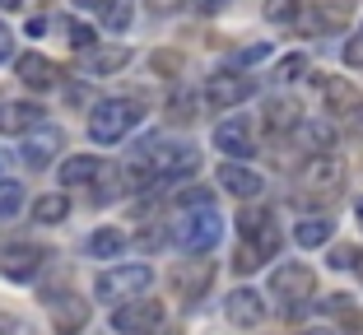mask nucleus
<instances>
[{
    "mask_svg": "<svg viewBox=\"0 0 363 335\" xmlns=\"http://www.w3.org/2000/svg\"><path fill=\"white\" fill-rule=\"evenodd\" d=\"M126 247H130V238L121 233V228H98L94 238H89V251H94L98 261H117Z\"/></svg>",
    "mask_w": 363,
    "mask_h": 335,
    "instance_id": "nucleus-23",
    "label": "nucleus"
},
{
    "mask_svg": "<svg viewBox=\"0 0 363 335\" xmlns=\"http://www.w3.org/2000/svg\"><path fill=\"white\" fill-rule=\"evenodd\" d=\"M154 5H168V0H154Z\"/></svg>",
    "mask_w": 363,
    "mask_h": 335,
    "instance_id": "nucleus-49",
    "label": "nucleus"
},
{
    "mask_svg": "<svg viewBox=\"0 0 363 335\" xmlns=\"http://www.w3.org/2000/svg\"><path fill=\"white\" fill-rule=\"evenodd\" d=\"M298 130H303V140H308L317 154H331V144H335L331 121H298Z\"/></svg>",
    "mask_w": 363,
    "mask_h": 335,
    "instance_id": "nucleus-25",
    "label": "nucleus"
},
{
    "mask_svg": "<svg viewBox=\"0 0 363 335\" xmlns=\"http://www.w3.org/2000/svg\"><path fill=\"white\" fill-rule=\"evenodd\" d=\"M150 70L159 79H177L182 70H186V56L182 52H150Z\"/></svg>",
    "mask_w": 363,
    "mask_h": 335,
    "instance_id": "nucleus-26",
    "label": "nucleus"
},
{
    "mask_svg": "<svg viewBox=\"0 0 363 335\" xmlns=\"http://www.w3.org/2000/svg\"><path fill=\"white\" fill-rule=\"evenodd\" d=\"M331 233H335V224H331V219H326V215H308V219H303V224L298 228H294V238H298V247H326V242H331Z\"/></svg>",
    "mask_w": 363,
    "mask_h": 335,
    "instance_id": "nucleus-22",
    "label": "nucleus"
},
{
    "mask_svg": "<svg viewBox=\"0 0 363 335\" xmlns=\"http://www.w3.org/2000/svg\"><path fill=\"white\" fill-rule=\"evenodd\" d=\"M270 293L279 298V307L289 317H298L312 303V293H317V271L303 266V261H279V271L270 275Z\"/></svg>",
    "mask_w": 363,
    "mask_h": 335,
    "instance_id": "nucleus-4",
    "label": "nucleus"
},
{
    "mask_svg": "<svg viewBox=\"0 0 363 335\" xmlns=\"http://www.w3.org/2000/svg\"><path fill=\"white\" fill-rule=\"evenodd\" d=\"M23 0H0V10H19Z\"/></svg>",
    "mask_w": 363,
    "mask_h": 335,
    "instance_id": "nucleus-46",
    "label": "nucleus"
},
{
    "mask_svg": "<svg viewBox=\"0 0 363 335\" xmlns=\"http://www.w3.org/2000/svg\"><path fill=\"white\" fill-rule=\"evenodd\" d=\"M5 168H10V154L0 149V177H5Z\"/></svg>",
    "mask_w": 363,
    "mask_h": 335,
    "instance_id": "nucleus-47",
    "label": "nucleus"
},
{
    "mask_svg": "<svg viewBox=\"0 0 363 335\" xmlns=\"http://www.w3.org/2000/svg\"><path fill=\"white\" fill-rule=\"evenodd\" d=\"M224 317H228V326H238V331H252V326L266 322V298H261L257 289H233L224 298Z\"/></svg>",
    "mask_w": 363,
    "mask_h": 335,
    "instance_id": "nucleus-13",
    "label": "nucleus"
},
{
    "mask_svg": "<svg viewBox=\"0 0 363 335\" xmlns=\"http://www.w3.org/2000/svg\"><path fill=\"white\" fill-rule=\"evenodd\" d=\"M65 149V135H61V126H33L28 135H23V163H28V168H38V173H43L47 163H56V154Z\"/></svg>",
    "mask_w": 363,
    "mask_h": 335,
    "instance_id": "nucleus-12",
    "label": "nucleus"
},
{
    "mask_svg": "<svg viewBox=\"0 0 363 335\" xmlns=\"http://www.w3.org/2000/svg\"><path fill=\"white\" fill-rule=\"evenodd\" d=\"M214 182L224 186L228 195H238V200H257V195H261V186H266L257 168H247V163H233V159H228L224 168L214 173Z\"/></svg>",
    "mask_w": 363,
    "mask_h": 335,
    "instance_id": "nucleus-15",
    "label": "nucleus"
},
{
    "mask_svg": "<svg viewBox=\"0 0 363 335\" xmlns=\"http://www.w3.org/2000/svg\"><path fill=\"white\" fill-rule=\"evenodd\" d=\"M65 33H70V47H75V52L98 47V38H94V28H89V23H65Z\"/></svg>",
    "mask_w": 363,
    "mask_h": 335,
    "instance_id": "nucleus-34",
    "label": "nucleus"
},
{
    "mask_svg": "<svg viewBox=\"0 0 363 335\" xmlns=\"http://www.w3.org/2000/svg\"><path fill=\"white\" fill-rule=\"evenodd\" d=\"M65 215H70V195H61V191L38 195V205H33V219H38V224H61Z\"/></svg>",
    "mask_w": 363,
    "mask_h": 335,
    "instance_id": "nucleus-24",
    "label": "nucleus"
},
{
    "mask_svg": "<svg viewBox=\"0 0 363 335\" xmlns=\"http://www.w3.org/2000/svg\"><path fill=\"white\" fill-rule=\"evenodd\" d=\"M65 98H70V103H89V89L84 84H70V89H65Z\"/></svg>",
    "mask_w": 363,
    "mask_h": 335,
    "instance_id": "nucleus-42",
    "label": "nucleus"
},
{
    "mask_svg": "<svg viewBox=\"0 0 363 335\" xmlns=\"http://www.w3.org/2000/svg\"><path fill=\"white\" fill-rule=\"evenodd\" d=\"M345 65H350V70H363V23H359V33H354L350 42H345Z\"/></svg>",
    "mask_w": 363,
    "mask_h": 335,
    "instance_id": "nucleus-35",
    "label": "nucleus"
},
{
    "mask_svg": "<svg viewBox=\"0 0 363 335\" xmlns=\"http://www.w3.org/2000/svg\"><path fill=\"white\" fill-rule=\"evenodd\" d=\"M326 312H331V317H345V312H354L350 293H331V298H326Z\"/></svg>",
    "mask_w": 363,
    "mask_h": 335,
    "instance_id": "nucleus-38",
    "label": "nucleus"
},
{
    "mask_svg": "<svg viewBox=\"0 0 363 335\" xmlns=\"http://www.w3.org/2000/svg\"><path fill=\"white\" fill-rule=\"evenodd\" d=\"M130 19H135V10H130V0H112V5L103 10V23H107L112 33H126V28H130Z\"/></svg>",
    "mask_w": 363,
    "mask_h": 335,
    "instance_id": "nucleus-28",
    "label": "nucleus"
},
{
    "mask_svg": "<svg viewBox=\"0 0 363 335\" xmlns=\"http://www.w3.org/2000/svg\"><path fill=\"white\" fill-rule=\"evenodd\" d=\"M303 335H335V331H326V326H308Z\"/></svg>",
    "mask_w": 363,
    "mask_h": 335,
    "instance_id": "nucleus-45",
    "label": "nucleus"
},
{
    "mask_svg": "<svg viewBox=\"0 0 363 335\" xmlns=\"http://www.w3.org/2000/svg\"><path fill=\"white\" fill-rule=\"evenodd\" d=\"M14 331H19V322L10 312H0V335H14Z\"/></svg>",
    "mask_w": 363,
    "mask_h": 335,
    "instance_id": "nucleus-44",
    "label": "nucleus"
},
{
    "mask_svg": "<svg viewBox=\"0 0 363 335\" xmlns=\"http://www.w3.org/2000/svg\"><path fill=\"white\" fill-rule=\"evenodd\" d=\"M270 56V42H257V47H247V52H238V65H257Z\"/></svg>",
    "mask_w": 363,
    "mask_h": 335,
    "instance_id": "nucleus-37",
    "label": "nucleus"
},
{
    "mask_svg": "<svg viewBox=\"0 0 363 335\" xmlns=\"http://www.w3.org/2000/svg\"><path fill=\"white\" fill-rule=\"evenodd\" d=\"M312 84L321 89V108L331 112V117H340V121H350V117H359L363 112V98H359V89L350 84V79H340V75H312Z\"/></svg>",
    "mask_w": 363,
    "mask_h": 335,
    "instance_id": "nucleus-9",
    "label": "nucleus"
},
{
    "mask_svg": "<svg viewBox=\"0 0 363 335\" xmlns=\"http://www.w3.org/2000/svg\"><path fill=\"white\" fill-rule=\"evenodd\" d=\"M14 70H19V79L28 89H56V79H61V70H56V61L52 56H43V52H23V56H14Z\"/></svg>",
    "mask_w": 363,
    "mask_h": 335,
    "instance_id": "nucleus-17",
    "label": "nucleus"
},
{
    "mask_svg": "<svg viewBox=\"0 0 363 335\" xmlns=\"http://www.w3.org/2000/svg\"><path fill=\"white\" fill-rule=\"evenodd\" d=\"M98 173H103V163L94 154H75V159L61 163V186H89Z\"/></svg>",
    "mask_w": 363,
    "mask_h": 335,
    "instance_id": "nucleus-21",
    "label": "nucleus"
},
{
    "mask_svg": "<svg viewBox=\"0 0 363 335\" xmlns=\"http://www.w3.org/2000/svg\"><path fill=\"white\" fill-rule=\"evenodd\" d=\"M298 75H308V52H289L284 61L275 65V79H279V84H289V79H298Z\"/></svg>",
    "mask_w": 363,
    "mask_h": 335,
    "instance_id": "nucleus-30",
    "label": "nucleus"
},
{
    "mask_svg": "<svg viewBox=\"0 0 363 335\" xmlns=\"http://www.w3.org/2000/svg\"><path fill=\"white\" fill-rule=\"evenodd\" d=\"M168 238L177 242L182 251H191V256H210V251L219 247V238H224V215H219L214 205L182 210V215L172 219Z\"/></svg>",
    "mask_w": 363,
    "mask_h": 335,
    "instance_id": "nucleus-2",
    "label": "nucleus"
},
{
    "mask_svg": "<svg viewBox=\"0 0 363 335\" xmlns=\"http://www.w3.org/2000/svg\"><path fill=\"white\" fill-rule=\"evenodd\" d=\"M23 210V186L14 177H0V219H14Z\"/></svg>",
    "mask_w": 363,
    "mask_h": 335,
    "instance_id": "nucleus-27",
    "label": "nucleus"
},
{
    "mask_svg": "<svg viewBox=\"0 0 363 335\" xmlns=\"http://www.w3.org/2000/svg\"><path fill=\"white\" fill-rule=\"evenodd\" d=\"M224 5H228V0H191V10H196V14H219Z\"/></svg>",
    "mask_w": 363,
    "mask_h": 335,
    "instance_id": "nucleus-41",
    "label": "nucleus"
},
{
    "mask_svg": "<svg viewBox=\"0 0 363 335\" xmlns=\"http://www.w3.org/2000/svg\"><path fill=\"white\" fill-rule=\"evenodd\" d=\"M33 126H43L38 103H0V135H28Z\"/></svg>",
    "mask_w": 363,
    "mask_h": 335,
    "instance_id": "nucleus-19",
    "label": "nucleus"
},
{
    "mask_svg": "<svg viewBox=\"0 0 363 335\" xmlns=\"http://www.w3.org/2000/svg\"><path fill=\"white\" fill-rule=\"evenodd\" d=\"M47 303H52L56 335H79L89 326V303L84 298H75V293H56V298H47Z\"/></svg>",
    "mask_w": 363,
    "mask_h": 335,
    "instance_id": "nucleus-16",
    "label": "nucleus"
},
{
    "mask_svg": "<svg viewBox=\"0 0 363 335\" xmlns=\"http://www.w3.org/2000/svg\"><path fill=\"white\" fill-rule=\"evenodd\" d=\"M140 117H145V112H140L135 98H107V103H98V108L89 112V140L94 144H117L140 126Z\"/></svg>",
    "mask_w": 363,
    "mask_h": 335,
    "instance_id": "nucleus-3",
    "label": "nucleus"
},
{
    "mask_svg": "<svg viewBox=\"0 0 363 335\" xmlns=\"http://www.w3.org/2000/svg\"><path fill=\"white\" fill-rule=\"evenodd\" d=\"M75 5H79V10H94V14H103L107 5H112V0H75Z\"/></svg>",
    "mask_w": 363,
    "mask_h": 335,
    "instance_id": "nucleus-43",
    "label": "nucleus"
},
{
    "mask_svg": "<svg viewBox=\"0 0 363 335\" xmlns=\"http://www.w3.org/2000/svg\"><path fill=\"white\" fill-rule=\"evenodd\" d=\"M359 261H363V251H354L350 242H340V247H331L326 266H331V271H359Z\"/></svg>",
    "mask_w": 363,
    "mask_h": 335,
    "instance_id": "nucleus-31",
    "label": "nucleus"
},
{
    "mask_svg": "<svg viewBox=\"0 0 363 335\" xmlns=\"http://www.w3.org/2000/svg\"><path fill=\"white\" fill-rule=\"evenodd\" d=\"M196 103H201V98H191V93H177V98L168 103V117L177 121V126H186V121L196 117Z\"/></svg>",
    "mask_w": 363,
    "mask_h": 335,
    "instance_id": "nucleus-32",
    "label": "nucleus"
},
{
    "mask_svg": "<svg viewBox=\"0 0 363 335\" xmlns=\"http://www.w3.org/2000/svg\"><path fill=\"white\" fill-rule=\"evenodd\" d=\"M345 186V163L335 154H312V159L298 163V173H294V205H331L335 195Z\"/></svg>",
    "mask_w": 363,
    "mask_h": 335,
    "instance_id": "nucleus-1",
    "label": "nucleus"
},
{
    "mask_svg": "<svg viewBox=\"0 0 363 335\" xmlns=\"http://www.w3.org/2000/svg\"><path fill=\"white\" fill-rule=\"evenodd\" d=\"M354 215H359V224H363V195H359V200H354Z\"/></svg>",
    "mask_w": 363,
    "mask_h": 335,
    "instance_id": "nucleus-48",
    "label": "nucleus"
},
{
    "mask_svg": "<svg viewBox=\"0 0 363 335\" xmlns=\"http://www.w3.org/2000/svg\"><path fill=\"white\" fill-rule=\"evenodd\" d=\"M261 10H266L270 23H294V19H298V10H303V0H266Z\"/></svg>",
    "mask_w": 363,
    "mask_h": 335,
    "instance_id": "nucleus-29",
    "label": "nucleus"
},
{
    "mask_svg": "<svg viewBox=\"0 0 363 335\" xmlns=\"http://www.w3.org/2000/svg\"><path fill=\"white\" fill-rule=\"evenodd\" d=\"M150 284H154V271L135 261V266H112V271H103L94 280V293L103 303H126V298H140Z\"/></svg>",
    "mask_w": 363,
    "mask_h": 335,
    "instance_id": "nucleus-6",
    "label": "nucleus"
},
{
    "mask_svg": "<svg viewBox=\"0 0 363 335\" xmlns=\"http://www.w3.org/2000/svg\"><path fill=\"white\" fill-rule=\"evenodd\" d=\"M201 205H214L210 186H186V191L177 195V210H201Z\"/></svg>",
    "mask_w": 363,
    "mask_h": 335,
    "instance_id": "nucleus-33",
    "label": "nucleus"
},
{
    "mask_svg": "<svg viewBox=\"0 0 363 335\" xmlns=\"http://www.w3.org/2000/svg\"><path fill=\"white\" fill-rule=\"evenodd\" d=\"M317 5L326 10V14H321V23H326V28H335V23L350 14V0H317Z\"/></svg>",
    "mask_w": 363,
    "mask_h": 335,
    "instance_id": "nucleus-36",
    "label": "nucleus"
},
{
    "mask_svg": "<svg viewBox=\"0 0 363 335\" xmlns=\"http://www.w3.org/2000/svg\"><path fill=\"white\" fill-rule=\"evenodd\" d=\"M47 256L52 251L47 247H38V242H10V247L0 251V271L10 275V280H38V271L47 266Z\"/></svg>",
    "mask_w": 363,
    "mask_h": 335,
    "instance_id": "nucleus-10",
    "label": "nucleus"
},
{
    "mask_svg": "<svg viewBox=\"0 0 363 335\" xmlns=\"http://www.w3.org/2000/svg\"><path fill=\"white\" fill-rule=\"evenodd\" d=\"M163 238H168V228H145V233H140L135 242H140V247H145V251H150V247H159Z\"/></svg>",
    "mask_w": 363,
    "mask_h": 335,
    "instance_id": "nucleus-39",
    "label": "nucleus"
},
{
    "mask_svg": "<svg viewBox=\"0 0 363 335\" xmlns=\"http://www.w3.org/2000/svg\"><path fill=\"white\" fill-rule=\"evenodd\" d=\"M84 56V75L89 79H103V75H117V70H126L130 65V47H89V52H79Z\"/></svg>",
    "mask_w": 363,
    "mask_h": 335,
    "instance_id": "nucleus-18",
    "label": "nucleus"
},
{
    "mask_svg": "<svg viewBox=\"0 0 363 335\" xmlns=\"http://www.w3.org/2000/svg\"><path fill=\"white\" fill-rule=\"evenodd\" d=\"M0 61H14V33L0 23Z\"/></svg>",
    "mask_w": 363,
    "mask_h": 335,
    "instance_id": "nucleus-40",
    "label": "nucleus"
},
{
    "mask_svg": "<svg viewBox=\"0 0 363 335\" xmlns=\"http://www.w3.org/2000/svg\"><path fill=\"white\" fill-rule=\"evenodd\" d=\"M261 121H266L270 135H279V130H294V126H298V103H294V98H270L266 112H261Z\"/></svg>",
    "mask_w": 363,
    "mask_h": 335,
    "instance_id": "nucleus-20",
    "label": "nucleus"
},
{
    "mask_svg": "<svg viewBox=\"0 0 363 335\" xmlns=\"http://www.w3.org/2000/svg\"><path fill=\"white\" fill-rule=\"evenodd\" d=\"M252 93H257L252 75H238V70H214V75L205 79V89H201V103H205V108H214V112H233V108H242Z\"/></svg>",
    "mask_w": 363,
    "mask_h": 335,
    "instance_id": "nucleus-7",
    "label": "nucleus"
},
{
    "mask_svg": "<svg viewBox=\"0 0 363 335\" xmlns=\"http://www.w3.org/2000/svg\"><path fill=\"white\" fill-rule=\"evenodd\" d=\"M140 159L150 163L154 186H168V182H177V177H191L196 168H201V154H196L191 144H159V140H145V144H140Z\"/></svg>",
    "mask_w": 363,
    "mask_h": 335,
    "instance_id": "nucleus-5",
    "label": "nucleus"
},
{
    "mask_svg": "<svg viewBox=\"0 0 363 335\" xmlns=\"http://www.w3.org/2000/svg\"><path fill=\"white\" fill-rule=\"evenodd\" d=\"M159 322H163V303L159 298H145V293L117 303V312H112V331L117 335H150Z\"/></svg>",
    "mask_w": 363,
    "mask_h": 335,
    "instance_id": "nucleus-8",
    "label": "nucleus"
},
{
    "mask_svg": "<svg viewBox=\"0 0 363 335\" xmlns=\"http://www.w3.org/2000/svg\"><path fill=\"white\" fill-rule=\"evenodd\" d=\"M214 149L219 154H228V159H252L257 154V144H252V126H247L242 117H228V121H219L214 126Z\"/></svg>",
    "mask_w": 363,
    "mask_h": 335,
    "instance_id": "nucleus-14",
    "label": "nucleus"
},
{
    "mask_svg": "<svg viewBox=\"0 0 363 335\" xmlns=\"http://www.w3.org/2000/svg\"><path fill=\"white\" fill-rule=\"evenodd\" d=\"M214 284V261H182L177 271L168 275V289L177 293L182 303H196L205 298V289Z\"/></svg>",
    "mask_w": 363,
    "mask_h": 335,
    "instance_id": "nucleus-11",
    "label": "nucleus"
}]
</instances>
